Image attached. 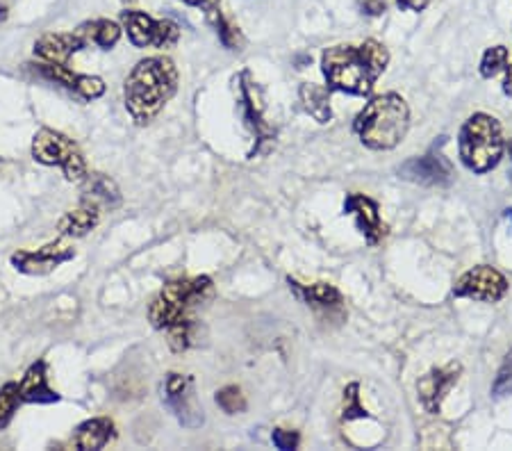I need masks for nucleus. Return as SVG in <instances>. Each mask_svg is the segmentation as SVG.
Listing matches in <instances>:
<instances>
[{
  "mask_svg": "<svg viewBox=\"0 0 512 451\" xmlns=\"http://www.w3.org/2000/svg\"><path fill=\"white\" fill-rule=\"evenodd\" d=\"M387 62H390V53L374 39H367L360 46H330L321 55L328 87L351 96H369L376 80L387 69Z\"/></svg>",
  "mask_w": 512,
  "mask_h": 451,
  "instance_id": "obj_1",
  "label": "nucleus"
},
{
  "mask_svg": "<svg viewBox=\"0 0 512 451\" xmlns=\"http://www.w3.org/2000/svg\"><path fill=\"white\" fill-rule=\"evenodd\" d=\"M178 92V69L167 55L139 60L123 82V101L137 126H148Z\"/></svg>",
  "mask_w": 512,
  "mask_h": 451,
  "instance_id": "obj_2",
  "label": "nucleus"
},
{
  "mask_svg": "<svg viewBox=\"0 0 512 451\" xmlns=\"http://www.w3.org/2000/svg\"><path fill=\"white\" fill-rule=\"evenodd\" d=\"M410 126V110L399 94H383L367 103L355 117L353 130L367 149L390 151L403 142Z\"/></svg>",
  "mask_w": 512,
  "mask_h": 451,
  "instance_id": "obj_3",
  "label": "nucleus"
},
{
  "mask_svg": "<svg viewBox=\"0 0 512 451\" xmlns=\"http://www.w3.org/2000/svg\"><path fill=\"white\" fill-rule=\"evenodd\" d=\"M214 294V283L210 276H194V278H178L169 281L158 292V297L148 306V322L158 331H169V328L194 322L192 313L208 301Z\"/></svg>",
  "mask_w": 512,
  "mask_h": 451,
  "instance_id": "obj_4",
  "label": "nucleus"
},
{
  "mask_svg": "<svg viewBox=\"0 0 512 451\" xmlns=\"http://www.w3.org/2000/svg\"><path fill=\"white\" fill-rule=\"evenodd\" d=\"M503 155V137L499 121L478 112L465 121L460 130V160L474 174H487L497 167Z\"/></svg>",
  "mask_w": 512,
  "mask_h": 451,
  "instance_id": "obj_5",
  "label": "nucleus"
},
{
  "mask_svg": "<svg viewBox=\"0 0 512 451\" xmlns=\"http://www.w3.org/2000/svg\"><path fill=\"white\" fill-rule=\"evenodd\" d=\"M32 160L44 167H57L69 183H80L87 176V160L80 146L69 135L55 128H39L30 146Z\"/></svg>",
  "mask_w": 512,
  "mask_h": 451,
  "instance_id": "obj_6",
  "label": "nucleus"
},
{
  "mask_svg": "<svg viewBox=\"0 0 512 451\" xmlns=\"http://www.w3.org/2000/svg\"><path fill=\"white\" fill-rule=\"evenodd\" d=\"M119 23L126 32L130 44L137 48L155 46V48H173L180 39V28L169 19H153L142 10H123L119 14Z\"/></svg>",
  "mask_w": 512,
  "mask_h": 451,
  "instance_id": "obj_7",
  "label": "nucleus"
},
{
  "mask_svg": "<svg viewBox=\"0 0 512 451\" xmlns=\"http://www.w3.org/2000/svg\"><path fill=\"white\" fill-rule=\"evenodd\" d=\"M162 401L169 406V410L176 415V420L187 426V429H198L205 422L203 408L196 399V390H194V379L192 376L171 372L164 379V388H162Z\"/></svg>",
  "mask_w": 512,
  "mask_h": 451,
  "instance_id": "obj_8",
  "label": "nucleus"
},
{
  "mask_svg": "<svg viewBox=\"0 0 512 451\" xmlns=\"http://www.w3.org/2000/svg\"><path fill=\"white\" fill-rule=\"evenodd\" d=\"M76 258V249L71 244H66L64 240H55L48 242L39 249H19L12 253V267L19 274L26 276H48L53 274L57 267H62L64 262H69Z\"/></svg>",
  "mask_w": 512,
  "mask_h": 451,
  "instance_id": "obj_9",
  "label": "nucleus"
},
{
  "mask_svg": "<svg viewBox=\"0 0 512 451\" xmlns=\"http://www.w3.org/2000/svg\"><path fill=\"white\" fill-rule=\"evenodd\" d=\"M35 73H39L41 78L57 82L64 89H69L76 96H80L82 101H96L105 94V82L98 76H87V73H78L73 71L69 64H53V62H35L30 64Z\"/></svg>",
  "mask_w": 512,
  "mask_h": 451,
  "instance_id": "obj_10",
  "label": "nucleus"
},
{
  "mask_svg": "<svg viewBox=\"0 0 512 451\" xmlns=\"http://www.w3.org/2000/svg\"><path fill=\"white\" fill-rule=\"evenodd\" d=\"M508 292V281L499 274L497 269L481 265L469 269L467 274L460 276V281L453 287V294L456 297H467V299H476V301H487L494 303L506 297Z\"/></svg>",
  "mask_w": 512,
  "mask_h": 451,
  "instance_id": "obj_11",
  "label": "nucleus"
},
{
  "mask_svg": "<svg viewBox=\"0 0 512 451\" xmlns=\"http://www.w3.org/2000/svg\"><path fill=\"white\" fill-rule=\"evenodd\" d=\"M460 372H462L460 363H449L447 367L431 369V372H428L426 376H421V379L417 381L419 401H421V406L428 410V413L431 415L440 413L442 401L449 395L453 385L458 383Z\"/></svg>",
  "mask_w": 512,
  "mask_h": 451,
  "instance_id": "obj_12",
  "label": "nucleus"
},
{
  "mask_svg": "<svg viewBox=\"0 0 512 451\" xmlns=\"http://www.w3.org/2000/svg\"><path fill=\"white\" fill-rule=\"evenodd\" d=\"M87 46L89 44L78 30H73V32H46V35H41L35 41V46H32V53H35L39 62L69 64L71 57L80 53V51H85Z\"/></svg>",
  "mask_w": 512,
  "mask_h": 451,
  "instance_id": "obj_13",
  "label": "nucleus"
},
{
  "mask_svg": "<svg viewBox=\"0 0 512 451\" xmlns=\"http://www.w3.org/2000/svg\"><path fill=\"white\" fill-rule=\"evenodd\" d=\"M401 178L410 180V183L417 185H428V187H442L451 183V169L447 160L442 158L440 153H426L421 158H412L401 164L399 169Z\"/></svg>",
  "mask_w": 512,
  "mask_h": 451,
  "instance_id": "obj_14",
  "label": "nucleus"
},
{
  "mask_svg": "<svg viewBox=\"0 0 512 451\" xmlns=\"http://www.w3.org/2000/svg\"><path fill=\"white\" fill-rule=\"evenodd\" d=\"M19 397L21 404H37V406H51L60 401V392L51 388L48 383V365L46 360H35L26 374L19 381Z\"/></svg>",
  "mask_w": 512,
  "mask_h": 451,
  "instance_id": "obj_15",
  "label": "nucleus"
},
{
  "mask_svg": "<svg viewBox=\"0 0 512 451\" xmlns=\"http://www.w3.org/2000/svg\"><path fill=\"white\" fill-rule=\"evenodd\" d=\"M344 212L355 217L360 233L367 237L369 244L381 242L387 235V226L381 221L378 203L365 194H349L344 201Z\"/></svg>",
  "mask_w": 512,
  "mask_h": 451,
  "instance_id": "obj_16",
  "label": "nucleus"
},
{
  "mask_svg": "<svg viewBox=\"0 0 512 451\" xmlns=\"http://www.w3.org/2000/svg\"><path fill=\"white\" fill-rule=\"evenodd\" d=\"M242 101H244V110H246V123L253 128V135H255V149L251 151V158L255 153H260V144L262 142H274L276 137V130L269 126L267 121L262 117V105L258 101V87H255V82H251L249 73H242Z\"/></svg>",
  "mask_w": 512,
  "mask_h": 451,
  "instance_id": "obj_17",
  "label": "nucleus"
},
{
  "mask_svg": "<svg viewBox=\"0 0 512 451\" xmlns=\"http://www.w3.org/2000/svg\"><path fill=\"white\" fill-rule=\"evenodd\" d=\"M114 438H117V426L110 417H89L76 426L71 445L78 451H98L110 445Z\"/></svg>",
  "mask_w": 512,
  "mask_h": 451,
  "instance_id": "obj_18",
  "label": "nucleus"
},
{
  "mask_svg": "<svg viewBox=\"0 0 512 451\" xmlns=\"http://www.w3.org/2000/svg\"><path fill=\"white\" fill-rule=\"evenodd\" d=\"M98 221H101V205L82 199L78 208L64 212L60 221H57V233H60V237L78 240V237H87L92 233Z\"/></svg>",
  "mask_w": 512,
  "mask_h": 451,
  "instance_id": "obj_19",
  "label": "nucleus"
},
{
  "mask_svg": "<svg viewBox=\"0 0 512 451\" xmlns=\"http://www.w3.org/2000/svg\"><path fill=\"white\" fill-rule=\"evenodd\" d=\"M80 192L85 201H94L96 205H105V208H117L121 205V192L117 183L105 174H89L80 180Z\"/></svg>",
  "mask_w": 512,
  "mask_h": 451,
  "instance_id": "obj_20",
  "label": "nucleus"
},
{
  "mask_svg": "<svg viewBox=\"0 0 512 451\" xmlns=\"http://www.w3.org/2000/svg\"><path fill=\"white\" fill-rule=\"evenodd\" d=\"M76 30L80 32L82 37H85L87 44H94V46L101 48V51H112V48L119 44V39L123 35L121 23L110 21V19L85 21Z\"/></svg>",
  "mask_w": 512,
  "mask_h": 451,
  "instance_id": "obj_21",
  "label": "nucleus"
},
{
  "mask_svg": "<svg viewBox=\"0 0 512 451\" xmlns=\"http://www.w3.org/2000/svg\"><path fill=\"white\" fill-rule=\"evenodd\" d=\"M303 108L308 110L312 117L319 123H328L333 119V112H330V96L326 87H319L315 82H303L299 89Z\"/></svg>",
  "mask_w": 512,
  "mask_h": 451,
  "instance_id": "obj_22",
  "label": "nucleus"
},
{
  "mask_svg": "<svg viewBox=\"0 0 512 451\" xmlns=\"http://www.w3.org/2000/svg\"><path fill=\"white\" fill-rule=\"evenodd\" d=\"M205 16H208V23L217 32V37L221 44H224L228 51H242L244 46V37L239 28H235L233 23H230L224 14H221L219 5L212 7V10H205Z\"/></svg>",
  "mask_w": 512,
  "mask_h": 451,
  "instance_id": "obj_23",
  "label": "nucleus"
},
{
  "mask_svg": "<svg viewBox=\"0 0 512 451\" xmlns=\"http://www.w3.org/2000/svg\"><path fill=\"white\" fill-rule=\"evenodd\" d=\"M292 285L296 287V292H299L305 301L317 303V306H337V303H340V292H337L335 287L328 283H317L310 287H303L299 283H292Z\"/></svg>",
  "mask_w": 512,
  "mask_h": 451,
  "instance_id": "obj_24",
  "label": "nucleus"
},
{
  "mask_svg": "<svg viewBox=\"0 0 512 451\" xmlns=\"http://www.w3.org/2000/svg\"><path fill=\"white\" fill-rule=\"evenodd\" d=\"M19 406H21L19 383L0 385V431H3L5 426H10Z\"/></svg>",
  "mask_w": 512,
  "mask_h": 451,
  "instance_id": "obj_25",
  "label": "nucleus"
},
{
  "mask_svg": "<svg viewBox=\"0 0 512 451\" xmlns=\"http://www.w3.org/2000/svg\"><path fill=\"white\" fill-rule=\"evenodd\" d=\"M214 401H217V406L228 415H239L246 410V397L237 385H226V388H221L217 395H214Z\"/></svg>",
  "mask_w": 512,
  "mask_h": 451,
  "instance_id": "obj_26",
  "label": "nucleus"
},
{
  "mask_svg": "<svg viewBox=\"0 0 512 451\" xmlns=\"http://www.w3.org/2000/svg\"><path fill=\"white\" fill-rule=\"evenodd\" d=\"M360 385L358 383H351L346 385L344 390V420L351 422V420H369V410L360 406Z\"/></svg>",
  "mask_w": 512,
  "mask_h": 451,
  "instance_id": "obj_27",
  "label": "nucleus"
},
{
  "mask_svg": "<svg viewBox=\"0 0 512 451\" xmlns=\"http://www.w3.org/2000/svg\"><path fill=\"white\" fill-rule=\"evenodd\" d=\"M508 62V48L506 46H492L487 48L481 62V76L483 78H494L497 73L506 67Z\"/></svg>",
  "mask_w": 512,
  "mask_h": 451,
  "instance_id": "obj_28",
  "label": "nucleus"
},
{
  "mask_svg": "<svg viewBox=\"0 0 512 451\" xmlns=\"http://www.w3.org/2000/svg\"><path fill=\"white\" fill-rule=\"evenodd\" d=\"M492 395L497 399L512 395V351L506 356V360H503V365L497 374V381L492 385Z\"/></svg>",
  "mask_w": 512,
  "mask_h": 451,
  "instance_id": "obj_29",
  "label": "nucleus"
},
{
  "mask_svg": "<svg viewBox=\"0 0 512 451\" xmlns=\"http://www.w3.org/2000/svg\"><path fill=\"white\" fill-rule=\"evenodd\" d=\"M271 440H274V445L283 451L289 449H296L299 447V433L296 431H285V429H276L271 433Z\"/></svg>",
  "mask_w": 512,
  "mask_h": 451,
  "instance_id": "obj_30",
  "label": "nucleus"
},
{
  "mask_svg": "<svg viewBox=\"0 0 512 451\" xmlns=\"http://www.w3.org/2000/svg\"><path fill=\"white\" fill-rule=\"evenodd\" d=\"M362 14L381 16L387 10V0H358Z\"/></svg>",
  "mask_w": 512,
  "mask_h": 451,
  "instance_id": "obj_31",
  "label": "nucleus"
},
{
  "mask_svg": "<svg viewBox=\"0 0 512 451\" xmlns=\"http://www.w3.org/2000/svg\"><path fill=\"white\" fill-rule=\"evenodd\" d=\"M433 0H396V5L406 12H424Z\"/></svg>",
  "mask_w": 512,
  "mask_h": 451,
  "instance_id": "obj_32",
  "label": "nucleus"
},
{
  "mask_svg": "<svg viewBox=\"0 0 512 451\" xmlns=\"http://www.w3.org/2000/svg\"><path fill=\"white\" fill-rule=\"evenodd\" d=\"M180 3H185L189 7H201V10H212V7H217L221 0H180Z\"/></svg>",
  "mask_w": 512,
  "mask_h": 451,
  "instance_id": "obj_33",
  "label": "nucleus"
},
{
  "mask_svg": "<svg viewBox=\"0 0 512 451\" xmlns=\"http://www.w3.org/2000/svg\"><path fill=\"white\" fill-rule=\"evenodd\" d=\"M503 92H506V96H512V64H510V69H508L506 82H503Z\"/></svg>",
  "mask_w": 512,
  "mask_h": 451,
  "instance_id": "obj_34",
  "label": "nucleus"
},
{
  "mask_svg": "<svg viewBox=\"0 0 512 451\" xmlns=\"http://www.w3.org/2000/svg\"><path fill=\"white\" fill-rule=\"evenodd\" d=\"M7 14H10V7H7L5 3H0V23L7 19Z\"/></svg>",
  "mask_w": 512,
  "mask_h": 451,
  "instance_id": "obj_35",
  "label": "nucleus"
},
{
  "mask_svg": "<svg viewBox=\"0 0 512 451\" xmlns=\"http://www.w3.org/2000/svg\"><path fill=\"white\" fill-rule=\"evenodd\" d=\"M123 5H132V3H137V0H121Z\"/></svg>",
  "mask_w": 512,
  "mask_h": 451,
  "instance_id": "obj_36",
  "label": "nucleus"
},
{
  "mask_svg": "<svg viewBox=\"0 0 512 451\" xmlns=\"http://www.w3.org/2000/svg\"><path fill=\"white\" fill-rule=\"evenodd\" d=\"M506 219L512 221V210H506Z\"/></svg>",
  "mask_w": 512,
  "mask_h": 451,
  "instance_id": "obj_37",
  "label": "nucleus"
},
{
  "mask_svg": "<svg viewBox=\"0 0 512 451\" xmlns=\"http://www.w3.org/2000/svg\"><path fill=\"white\" fill-rule=\"evenodd\" d=\"M508 149H510V158H512V142H510V146H508Z\"/></svg>",
  "mask_w": 512,
  "mask_h": 451,
  "instance_id": "obj_38",
  "label": "nucleus"
}]
</instances>
